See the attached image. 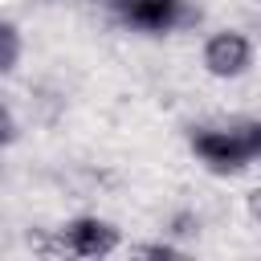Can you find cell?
<instances>
[{"instance_id":"1","label":"cell","mask_w":261,"mask_h":261,"mask_svg":"<svg viewBox=\"0 0 261 261\" xmlns=\"http://www.w3.org/2000/svg\"><path fill=\"white\" fill-rule=\"evenodd\" d=\"M192 155L216 175H241L261 159V118H241L228 126H196L188 135Z\"/></svg>"},{"instance_id":"2","label":"cell","mask_w":261,"mask_h":261,"mask_svg":"<svg viewBox=\"0 0 261 261\" xmlns=\"http://www.w3.org/2000/svg\"><path fill=\"white\" fill-rule=\"evenodd\" d=\"M114 16L147 37H167L188 20V4L184 0H110Z\"/></svg>"},{"instance_id":"3","label":"cell","mask_w":261,"mask_h":261,"mask_svg":"<svg viewBox=\"0 0 261 261\" xmlns=\"http://www.w3.org/2000/svg\"><path fill=\"white\" fill-rule=\"evenodd\" d=\"M200 61H204V69H208L212 77L237 82V77H245V73L253 69V41H249L245 33H237V29H220V33H212V37L204 41Z\"/></svg>"},{"instance_id":"4","label":"cell","mask_w":261,"mask_h":261,"mask_svg":"<svg viewBox=\"0 0 261 261\" xmlns=\"http://www.w3.org/2000/svg\"><path fill=\"white\" fill-rule=\"evenodd\" d=\"M122 245V232L102 216H73L57 228V249L69 257H106Z\"/></svg>"},{"instance_id":"5","label":"cell","mask_w":261,"mask_h":261,"mask_svg":"<svg viewBox=\"0 0 261 261\" xmlns=\"http://www.w3.org/2000/svg\"><path fill=\"white\" fill-rule=\"evenodd\" d=\"M20 53H24V41H20V29L12 20L0 16V73H12L20 65Z\"/></svg>"},{"instance_id":"6","label":"cell","mask_w":261,"mask_h":261,"mask_svg":"<svg viewBox=\"0 0 261 261\" xmlns=\"http://www.w3.org/2000/svg\"><path fill=\"white\" fill-rule=\"evenodd\" d=\"M130 253H135V257H179L175 245H135Z\"/></svg>"},{"instance_id":"7","label":"cell","mask_w":261,"mask_h":261,"mask_svg":"<svg viewBox=\"0 0 261 261\" xmlns=\"http://www.w3.org/2000/svg\"><path fill=\"white\" fill-rule=\"evenodd\" d=\"M245 208H249V216L261 224V188H253V192L245 196Z\"/></svg>"},{"instance_id":"8","label":"cell","mask_w":261,"mask_h":261,"mask_svg":"<svg viewBox=\"0 0 261 261\" xmlns=\"http://www.w3.org/2000/svg\"><path fill=\"white\" fill-rule=\"evenodd\" d=\"M8 139H12V126H8V114H4V110H0V147H4V143H8Z\"/></svg>"}]
</instances>
